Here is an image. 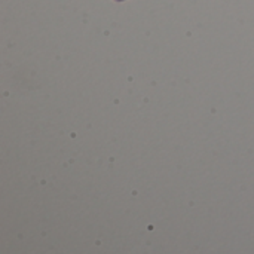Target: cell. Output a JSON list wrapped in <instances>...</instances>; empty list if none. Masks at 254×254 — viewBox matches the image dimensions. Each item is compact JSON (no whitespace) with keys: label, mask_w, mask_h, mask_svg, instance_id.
I'll return each mask as SVG.
<instances>
[{"label":"cell","mask_w":254,"mask_h":254,"mask_svg":"<svg viewBox=\"0 0 254 254\" xmlns=\"http://www.w3.org/2000/svg\"><path fill=\"white\" fill-rule=\"evenodd\" d=\"M116 1H122V0H116Z\"/></svg>","instance_id":"6da1fadb"}]
</instances>
